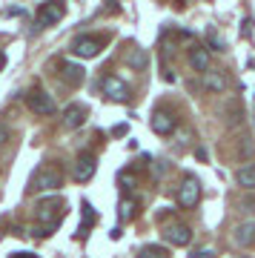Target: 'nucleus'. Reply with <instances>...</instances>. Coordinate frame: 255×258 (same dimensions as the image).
Listing matches in <instances>:
<instances>
[{
    "instance_id": "1",
    "label": "nucleus",
    "mask_w": 255,
    "mask_h": 258,
    "mask_svg": "<svg viewBox=\"0 0 255 258\" xmlns=\"http://www.w3.org/2000/svg\"><path fill=\"white\" fill-rule=\"evenodd\" d=\"M63 181V172L57 164H43L35 169V175L29 178L26 192H49V189H57Z\"/></svg>"
},
{
    "instance_id": "2",
    "label": "nucleus",
    "mask_w": 255,
    "mask_h": 258,
    "mask_svg": "<svg viewBox=\"0 0 255 258\" xmlns=\"http://www.w3.org/2000/svg\"><path fill=\"white\" fill-rule=\"evenodd\" d=\"M100 92L109 101H118V103H129V98H132V89L126 86V81H120L118 75H106L100 81Z\"/></svg>"
},
{
    "instance_id": "3",
    "label": "nucleus",
    "mask_w": 255,
    "mask_h": 258,
    "mask_svg": "<svg viewBox=\"0 0 255 258\" xmlns=\"http://www.w3.org/2000/svg\"><path fill=\"white\" fill-rule=\"evenodd\" d=\"M178 204L183 210H195L201 204V181L195 175H186L178 186Z\"/></svg>"
},
{
    "instance_id": "4",
    "label": "nucleus",
    "mask_w": 255,
    "mask_h": 258,
    "mask_svg": "<svg viewBox=\"0 0 255 258\" xmlns=\"http://www.w3.org/2000/svg\"><path fill=\"white\" fill-rule=\"evenodd\" d=\"M63 15H66L63 3H40V6H37V15H35V26L37 29L55 26V23L63 20Z\"/></svg>"
},
{
    "instance_id": "5",
    "label": "nucleus",
    "mask_w": 255,
    "mask_h": 258,
    "mask_svg": "<svg viewBox=\"0 0 255 258\" xmlns=\"http://www.w3.org/2000/svg\"><path fill=\"white\" fill-rule=\"evenodd\" d=\"M95 169H98L95 152H81V155L75 158V164H72V178L78 181V184H86L89 178H95Z\"/></svg>"
},
{
    "instance_id": "6",
    "label": "nucleus",
    "mask_w": 255,
    "mask_h": 258,
    "mask_svg": "<svg viewBox=\"0 0 255 258\" xmlns=\"http://www.w3.org/2000/svg\"><path fill=\"white\" fill-rule=\"evenodd\" d=\"M166 244H172V247H189L192 244V230L186 224H178V221H169L164 224V230H161Z\"/></svg>"
},
{
    "instance_id": "7",
    "label": "nucleus",
    "mask_w": 255,
    "mask_h": 258,
    "mask_svg": "<svg viewBox=\"0 0 255 258\" xmlns=\"http://www.w3.org/2000/svg\"><path fill=\"white\" fill-rule=\"evenodd\" d=\"M26 106L35 115H55V101H52V95L43 92V89H32V92L26 95Z\"/></svg>"
},
{
    "instance_id": "8",
    "label": "nucleus",
    "mask_w": 255,
    "mask_h": 258,
    "mask_svg": "<svg viewBox=\"0 0 255 258\" xmlns=\"http://www.w3.org/2000/svg\"><path fill=\"white\" fill-rule=\"evenodd\" d=\"M100 49H103V40L100 37H92V35H78L72 40V52L78 57H95L100 55Z\"/></svg>"
},
{
    "instance_id": "9",
    "label": "nucleus",
    "mask_w": 255,
    "mask_h": 258,
    "mask_svg": "<svg viewBox=\"0 0 255 258\" xmlns=\"http://www.w3.org/2000/svg\"><path fill=\"white\" fill-rule=\"evenodd\" d=\"M86 115H89V109L83 106V103H69L63 109V123L69 129H81L83 120H86Z\"/></svg>"
},
{
    "instance_id": "10",
    "label": "nucleus",
    "mask_w": 255,
    "mask_h": 258,
    "mask_svg": "<svg viewBox=\"0 0 255 258\" xmlns=\"http://www.w3.org/2000/svg\"><path fill=\"white\" fill-rule=\"evenodd\" d=\"M149 123H152V132H155V135H172L175 132V118L164 109L152 112V120H149Z\"/></svg>"
},
{
    "instance_id": "11",
    "label": "nucleus",
    "mask_w": 255,
    "mask_h": 258,
    "mask_svg": "<svg viewBox=\"0 0 255 258\" xmlns=\"http://www.w3.org/2000/svg\"><path fill=\"white\" fill-rule=\"evenodd\" d=\"M189 66L195 69V72H210V49L204 46H192L189 49Z\"/></svg>"
},
{
    "instance_id": "12",
    "label": "nucleus",
    "mask_w": 255,
    "mask_h": 258,
    "mask_svg": "<svg viewBox=\"0 0 255 258\" xmlns=\"http://www.w3.org/2000/svg\"><path fill=\"white\" fill-rule=\"evenodd\" d=\"M81 215H83V218H81V227H78V238H83V235L98 224V212L92 210L89 201H81Z\"/></svg>"
},
{
    "instance_id": "13",
    "label": "nucleus",
    "mask_w": 255,
    "mask_h": 258,
    "mask_svg": "<svg viewBox=\"0 0 255 258\" xmlns=\"http://www.w3.org/2000/svg\"><path fill=\"white\" fill-rule=\"evenodd\" d=\"M235 241L241 247H252L255 244V221H244L235 227Z\"/></svg>"
},
{
    "instance_id": "14",
    "label": "nucleus",
    "mask_w": 255,
    "mask_h": 258,
    "mask_svg": "<svg viewBox=\"0 0 255 258\" xmlns=\"http://www.w3.org/2000/svg\"><path fill=\"white\" fill-rule=\"evenodd\" d=\"M83 72H86V69H83V66H78V63H63V66H60L63 81L72 83V86H81V83H83V78H86Z\"/></svg>"
},
{
    "instance_id": "15",
    "label": "nucleus",
    "mask_w": 255,
    "mask_h": 258,
    "mask_svg": "<svg viewBox=\"0 0 255 258\" xmlns=\"http://www.w3.org/2000/svg\"><path fill=\"white\" fill-rule=\"evenodd\" d=\"M135 210H138V201L132 198V195H126V198H123V201L118 204V221H120V224L132 221V215H135Z\"/></svg>"
},
{
    "instance_id": "16",
    "label": "nucleus",
    "mask_w": 255,
    "mask_h": 258,
    "mask_svg": "<svg viewBox=\"0 0 255 258\" xmlns=\"http://www.w3.org/2000/svg\"><path fill=\"white\" fill-rule=\"evenodd\" d=\"M235 178H238V184L244 186V189H255V164L241 166V169L235 172Z\"/></svg>"
},
{
    "instance_id": "17",
    "label": "nucleus",
    "mask_w": 255,
    "mask_h": 258,
    "mask_svg": "<svg viewBox=\"0 0 255 258\" xmlns=\"http://www.w3.org/2000/svg\"><path fill=\"white\" fill-rule=\"evenodd\" d=\"M207 86H210L212 92H224V89H227V81H224V75L221 72H207Z\"/></svg>"
},
{
    "instance_id": "18",
    "label": "nucleus",
    "mask_w": 255,
    "mask_h": 258,
    "mask_svg": "<svg viewBox=\"0 0 255 258\" xmlns=\"http://www.w3.org/2000/svg\"><path fill=\"white\" fill-rule=\"evenodd\" d=\"M135 184H138V181H135V175H132L129 169H120V172H118V186L123 189V192H132Z\"/></svg>"
},
{
    "instance_id": "19",
    "label": "nucleus",
    "mask_w": 255,
    "mask_h": 258,
    "mask_svg": "<svg viewBox=\"0 0 255 258\" xmlns=\"http://www.w3.org/2000/svg\"><path fill=\"white\" fill-rule=\"evenodd\" d=\"M138 258H166V249H161V247H144L141 252H138Z\"/></svg>"
},
{
    "instance_id": "20",
    "label": "nucleus",
    "mask_w": 255,
    "mask_h": 258,
    "mask_svg": "<svg viewBox=\"0 0 255 258\" xmlns=\"http://www.w3.org/2000/svg\"><path fill=\"white\" fill-rule=\"evenodd\" d=\"M207 40L215 46V52H224V40H221V35L215 32V29H210V32H207Z\"/></svg>"
},
{
    "instance_id": "21",
    "label": "nucleus",
    "mask_w": 255,
    "mask_h": 258,
    "mask_svg": "<svg viewBox=\"0 0 255 258\" xmlns=\"http://www.w3.org/2000/svg\"><path fill=\"white\" fill-rule=\"evenodd\" d=\"M112 135H115V138H118V135H126V123H120V126H115V129H112Z\"/></svg>"
},
{
    "instance_id": "22",
    "label": "nucleus",
    "mask_w": 255,
    "mask_h": 258,
    "mask_svg": "<svg viewBox=\"0 0 255 258\" xmlns=\"http://www.w3.org/2000/svg\"><path fill=\"white\" fill-rule=\"evenodd\" d=\"M3 63H6V57H3V52H0V72H3Z\"/></svg>"
},
{
    "instance_id": "23",
    "label": "nucleus",
    "mask_w": 255,
    "mask_h": 258,
    "mask_svg": "<svg viewBox=\"0 0 255 258\" xmlns=\"http://www.w3.org/2000/svg\"><path fill=\"white\" fill-rule=\"evenodd\" d=\"M15 258H23V255H15Z\"/></svg>"
}]
</instances>
